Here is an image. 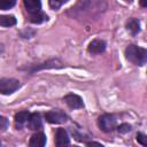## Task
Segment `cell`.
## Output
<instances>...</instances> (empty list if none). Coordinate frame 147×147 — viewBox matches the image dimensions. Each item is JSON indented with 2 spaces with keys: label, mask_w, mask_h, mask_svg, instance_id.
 I'll list each match as a JSON object with an SVG mask.
<instances>
[{
  "label": "cell",
  "mask_w": 147,
  "mask_h": 147,
  "mask_svg": "<svg viewBox=\"0 0 147 147\" xmlns=\"http://www.w3.org/2000/svg\"><path fill=\"white\" fill-rule=\"evenodd\" d=\"M125 57L136 65H144L147 63V49L136 45H129L125 49Z\"/></svg>",
  "instance_id": "1"
},
{
  "label": "cell",
  "mask_w": 147,
  "mask_h": 147,
  "mask_svg": "<svg viewBox=\"0 0 147 147\" xmlns=\"http://www.w3.org/2000/svg\"><path fill=\"white\" fill-rule=\"evenodd\" d=\"M116 116L114 114H103L98 119V125L103 132H111L116 127Z\"/></svg>",
  "instance_id": "2"
},
{
  "label": "cell",
  "mask_w": 147,
  "mask_h": 147,
  "mask_svg": "<svg viewBox=\"0 0 147 147\" xmlns=\"http://www.w3.org/2000/svg\"><path fill=\"white\" fill-rule=\"evenodd\" d=\"M21 86L20 80L15 78H1L0 79V92L5 95L11 94L17 91Z\"/></svg>",
  "instance_id": "3"
},
{
  "label": "cell",
  "mask_w": 147,
  "mask_h": 147,
  "mask_svg": "<svg viewBox=\"0 0 147 147\" xmlns=\"http://www.w3.org/2000/svg\"><path fill=\"white\" fill-rule=\"evenodd\" d=\"M45 118L48 123H52V124H61V123H64L67 122L68 119V116L64 111L60 110V109H53V110H49L45 114Z\"/></svg>",
  "instance_id": "4"
},
{
  "label": "cell",
  "mask_w": 147,
  "mask_h": 147,
  "mask_svg": "<svg viewBox=\"0 0 147 147\" xmlns=\"http://www.w3.org/2000/svg\"><path fill=\"white\" fill-rule=\"evenodd\" d=\"M63 101L67 103V106L71 109H79V108H83L84 107V102H83V99L77 95V94H74V93H69L67 94L64 98H63Z\"/></svg>",
  "instance_id": "5"
},
{
  "label": "cell",
  "mask_w": 147,
  "mask_h": 147,
  "mask_svg": "<svg viewBox=\"0 0 147 147\" xmlns=\"http://www.w3.org/2000/svg\"><path fill=\"white\" fill-rule=\"evenodd\" d=\"M88 53L91 54H100L103 53L106 51V42L101 39H94L90 42L88 47H87Z\"/></svg>",
  "instance_id": "6"
},
{
  "label": "cell",
  "mask_w": 147,
  "mask_h": 147,
  "mask_svg": "<svg viewBox=\"0 0 147 147\" xmlns=\"http://www.w3.org/2000/svg\"><path fill=\"white\" fill-rule=\"evenodd\" d=\"M69 144H70V140H69L68 132L62 127L57 129L55 132V145L61 147V146H65Z\"/></svg>",
  "instance_id": "7"
},
{
  "label": "cell",
  "mask_w": 147,
  "mask_h": 147,
  "mask_svg": "<svg viewBox=\"0 0 147 147\" xmlns=\"http://www.w3.org/2000/svg\"><path fill=\"white\" fill-rule=\"evenodd\" d=\"M24 7L26 9V11L32 15V14H37L39 11H41V2L40 0H23Z\"/></svg>",
  "instance_id": "8"
},
{
  "label": "cell",
  "mask_w": 147,
  "mask_h": 147,
  "mask_svg": "<svg viewBox=\"0 0 147 147\" xmlns=\"http://www.w3.org/2000/svg\"><path fill=\"white\" fill-rule=\"evenodd\" d=\"M28 126L30 130H33V131H37L42 126V121L39 113H33L30 115V118L28 121Z\"/></svg>",
  "instance_id": "9"
},
{
  "label": "cell",
  "mask_w": 147,
  "mask_h": 147,
  "mask_svg": "<svg viewBox=\"0 0 147 147\" xmlns=\"http://www.w3.org/2000/svg\"><path fill=\"white\" fill-rule=\"evenodd\" d=\"M30 113L28 110H22V111H18L16 115H15V125L17 129H22L29 121L30 118Z\"/></svg>",
  "instance_id": "10"
},
{
  "label": "cell",
  "mask_w": 147,
  "mask_h": 147,
  "mask_svg": "<svg viewBox=\"0 0 147 147\" xmlns=\"http://www.w3.org/2000/svg\"><path fill=\"white\" fill-rule=\"evenodd\" d=\"M29 145L31 147H42V146H45L46 145V136H45V133H42V132L34 133L31 137V139L29 141Z\"/></svg>",
  "instance_id": "11"
},
{
  "label": "cell",
  "mask_w": 147,
  "mask_h": 147,
  "mask_svg": "<svg viewBox=\"0 0 147 147\" xmlns=\"http://www.w3.org/2000/svg\"><path fill=\"white\" fill-rule=\"evenodd\" d=\"M126 29L132 33V34H137L140 31V22L137 18H130L126 22Z\"/></svg>",
  "instance_id": "12"
},
{
  "label": "cell",
  "mask_w": 147,
  "mask_h": 147,
  "mask_svg": "<svg viewBox=\"0 0 147 147\" xmlns=\"http://www.w3.org/2000/svg\"><path fill=\"white\" fill-rule=\"evenodd\" d=\"M16 24V18L13 15H2L0 16V25L6 28V26H13Z\"/></svg>",
  "instance_id": "13"
},
{
  "label": "cell",
  "mask_w": 147,
  "mask_h": 147,
  "mask_svg": "<svg viewBox=\"0 0 147 147\" xmlns=\"http://www.w3.org/2000/svg\"><path fill=\"white\" fill-rule=\"evenodd\" d=\"M47 20H48L47 15H46L45 13H42V11H39V13H37V14L30 15V22L36 23V24L42 23V22H45V21H47Z\"/></svg>",
  "instance_id": "14"
},
{
  "label": "cell",
  "mask_w": 147,
  "mask_h": 147,
  "mask_svg": "<svg viewBox=\"0 0 147 147\" xmlns=\"http://www.w3.org/2000/svg\"><path fill=\"white\" fill-rule=\"evenodd\" d=\"M16 3V0H0V9L7 10L11 7H14Z\"/></svg>",
  "instance_id": "15"
},
{
  "label": "cell",
  "mask_w": 147,
  "mask_h": 147,
  "mask_svg": "<svg viewBox=\"0 0 147 147\" xmlns=\"http://www.w3.org/2000/svg\"><path fill=\"white\" fill-rule=\"evenodd\" d=\"M68 0H48V3H49V7L52 9H59L62 5H64Z\"/></svg>",
  "instance_id": "16"
},
{
  "label": "cell",
  "mask_w": 147,
  "mask_h": 147,
  "mask_svg": "<svg viewBox=\"0 0 147 147\" xmlns=\"http://www.w3.org/2000/svg\"><path fill=\"white\" fill-rule=\"evenodd\" d=\"M136 140H137L140 145H142V146H147V136H146V134H144V133H137V136H136Z\"/></svg>",
  "instance_id": "17"
},
{
  "label": "cell",
  "mask_w": 147,
  "mask_h": 147,
  "mask_svg": "<svg viewBox=\"0 0 147 147\" xmlns=\"http://www.w3.org/2000/svg\"><path fill=\"white\" fill-rule=\"evenodd\" d=\"M117 131H118L119 133H126V132L131 131V125H129V124H126V123H123V124H121L119 126H117Z\"/></svg>",
  "instance_id": "18"
},
{
  "label": "cell",
  "mask_w": 147,
  "mask_h": 147,
  "mask_svg": "<svg viewBox=\"0 0 147 147\" xmlns=\"http://www.w3.org/2000/svg\"><path fill=\"white\" fill-rule=\"evenodd\" d=\"M0 122H1V131H5L6 130V127H7V125H8V122H7V118L6 117H3V116H1V118H0Z\"/></svg>",
  "instance_id": "19"
},
{
  "label": "cell",
  "mask_w": 147,
  "mask_h": 147,
  "mask_svg": "<svg viewBox=\"0 0 147 147\" xmlns=\"http://www.w3.org/2000/svg\"><path fill=\"white\" fill-rule=\"evenodd\" d=\"M139 3L141 7H147V0H139Z\"/></svg>",
  "instance_id": "20"
},
{
  "label": "cell",
  "mask_w": 147,
  "mask_h": 147,
  "mask_svg": "<svg viewBox=\"0 0 147 147\" xmlns=\"http://www.w3.org/2000/svg\"><path fill=\"white\" fill-rule=\"evenodd\" d=\"M86 145L91 146V145H96V146H102L100 142H95V141H91V142H86Z\"/></svg>",
  "instance_id": "21"
},
{
  "label": "cell",
  "mask_w": 147,
  "mask_h": 147,
  "mask_svg": "<svg viewBox=\"0 0 147 147\" xmlns=\"http://www.w3.org/2000/svg\"><path fill=\"white\" fill-rule=\"evenodd\" d=\"M126 1H130V0H126Z\"/></svg>",
  "instance_id": "22"
}]
</instances>
